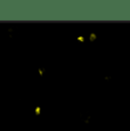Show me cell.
Returning <instances> with one entry per match:
<instances>
[{"label": "cell", "mask_w": 130, "mask_h": 131, "mask_svg": "<svg viewBox=\"0 0 130 131\" xmlns=\"http://www.w3.org/2000/svg\"><path fill=\"white\" fill-rule=\"evenodd\" d=\"M96 38H97V36L95 33H91L90 36H89V40H90V41L92 42V41H95V40H96Z\"/></svg>", "instance_id": "obj_1"}]
</instances>
